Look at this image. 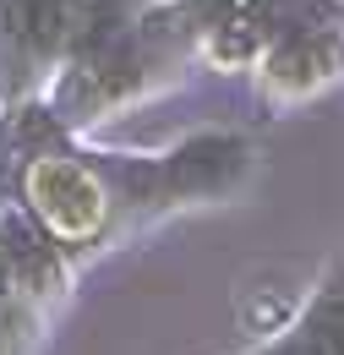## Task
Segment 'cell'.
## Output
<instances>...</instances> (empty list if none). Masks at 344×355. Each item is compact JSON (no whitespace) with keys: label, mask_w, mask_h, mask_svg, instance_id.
Returning <instances> with one entry per match:
<instances>
[{"label":"cell","mask_w":344,"mask_h":355,"mask_svg":"<svg viewBox=\"0 0 344 355\" xmlns=\"http://www.w3.org/2000/svg\"><path fill=\"white\" fill-rule=\"evenodd\" d=\"M137 0H0V110L33 93L77 55L104 49Z\"/></svg>","instance_id":"obj_1"},{"label":"cell","mask_w":344,"mask_h":355,"mask_svg":"<svg viewBox=\"0 0 344 355\" xmlns=\"http://www.w3.org/2000/svg\"><path fill=\"white\" fill-rule=\"evenodd\" d=\"M11 197L33 214V219L71 252H87L121 208V186L110 170V153H77L71 142L33 153L17 175H11Z\"/></svg>","instance_id":"obj_2"},{"label":"cell","mask_w":344,"mask_h":355,"mask_svg":"<svg viewBox=\"0 0 344 355\" xmlns=\"http://www.w3.org/2000/svg\"><path fill=\"white\" fill-rule=\"evenodd\" d=\"M0 263H6L11 290L22 301H33L39 311L66 301V290H71V257H66V246L17 197L0 202Z\"/></svg>","instance_id":"obj_3"},{"label":"cell","mask_w":344,"mask_h":355,"mask_svg":"<svg viewBox=\"0 0 344 355\" xmlns=\"http://www.w3.org/2000/svg\"><path fill=\"white\" fill-rule=\"evenodd\" d=\"M252 170V142L230 132H208L170 148L159 159V175H164V202H203V197H224L235 191Z\"/></svg>","instance_id":"obj_4"},{"label":"cell","mask_w":344,"mask_h":355,"mask_svg":"<svg viewBox=\"0 0 344 355\" xmlns=\"http://www.w3.org/2000/svg\"><path fill=\"white\" fill-rule=\"evenodd\" d=\"M262 71V93L273 104H295L306 93H317L322 83L344 77V28L328 22V28H311V33H290L279 44L262 49L257 60Z\"/></svg>","instance_id":"obj_5"},{"label":"cell","mask_w":344,"mask_h":355,"mask_svg":"<svg viewBox=\"0 0 344 355\" xmlns=\"http://www.w3.org/2000/svg\"><path fill=\"white\" fill-rule=\"evenodd\" d=\"M241 11L252 17L268 44L290 39V33H311V28H328L344 17V0H241Z\"/></svg>","instance_id":"obj_6"},{"label":"cell","mask_w":344,"mask_h":355,"mask_svg":"<svg viewBox=\"0 0 344 355\" xmlns=\"http://www.w3.org/2000/svg\"><path fill=\"white\" fill-rule=\"evenodd\" d=\"M11 295H17V290H11V279H6V263H0V306H6Z\"/></svg>","instance_id":"obj_7"}]
</instances>
